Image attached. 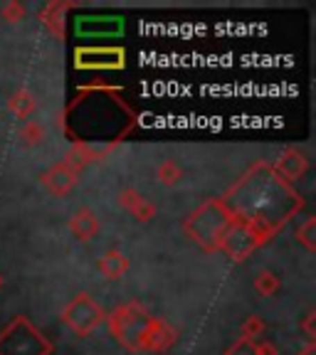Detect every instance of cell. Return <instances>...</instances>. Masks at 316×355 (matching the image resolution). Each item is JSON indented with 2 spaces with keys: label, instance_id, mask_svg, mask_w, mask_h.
Segmentation results:
<instances>
[{
  "label": "cell",
  "instance_id": "cell-3",
  "mask_svg": "<svg viewBox=\"0 0 316 355\" xmlns=\"http://www.w3.org/2000/svg\"><path fill=\"white\" fill-rule=\"evenodd\" d=\"M101 316H104V313H101V309L94 304V301L89 299L87 294H82L79 299H74L72 306L65 311V321L69 323V326H72L79 336H84V333H89V331H94V328L99 326Z\"/></svg>",
  "mask_w": 316,
  "mask_h": 355
},
{
  "label": "cell",
  "instance_id": "cell-4",
  "mask_svg": "<svg viewBox=\"0 0 316 355\" xmlns=\"http://www.w3.org/2000/svg\"><path fill=\"white\" fill-rule=\"evenodd\" d=\"M79 55L84 57H94V60H87V62H77V67H84V69H94V67H111L106 60H111L114 64L122 67L124 64V52L122 50H82Z\"/></svg>",
  "mask_w": 316,
  "mask_h": 355
},
{
  "label": "cell",
  "instance_id": "cell-5",
  "mask_svg": "<svg viewBox=\"0 0 316 355\" xmlns=\"http://www.w3.org/2000/svg\"><path fill=\"white\" fill-rule=\"evenodd\" d=\"M72 230L79 239H89L97 232V220L92 217V212H77L72 220Z\"/></svg>",
  "mask_w": 316,
  "mask_h": 355
},
{
  "label": "cell",
  "instance_id": "cell-2",
  "mask_svg": "<svg viewBox=\"0 0 316 355\" xmlns=\"http://www.w3.org/2000/svg\"><path fill=\"white\" fill-rule=\"evenodd\" d=\"M52 345L25 318H15L0 336V355H47Z\"/></svg>",
  "mask_w": 316,
  "mask_h": 355
},
{
  "label": "cell",
  "instance_id": "cell-1",
  "mask_svg": "<svg viewBox=\"0 0 316 355\" xmlns=\"http://www.w3.org/2000/svg\"><path fill=\"white\" fill-rule=\"evenodd\" d=\"M111 328L126 348L131 350H163L173 340L163 323L151 318L141 306L128 304L114 313Z\"/></svg>",
  "mask_w": 316,
  "mask_h": 355
}]
</instances>
